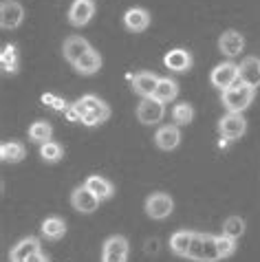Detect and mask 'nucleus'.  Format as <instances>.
<instances>
[{
    "label": "nucleus",
    "mask_w": 260,
    "mask_h": 262,
    "mask_svg": "<svg viewBox=\"0 0 260 262\" xmlns=\"http://www.w3.org/2000/svg\"><path fill=\"white\" fill-rule=\"evenodd\" d=\"M254 97H256V89H251V86H247L245 82L238 79L234 86H229L227 91H223L221 104L227 108V113H243L251 106Z\"/></svg>",
    "instance_id": "obj_1"
},
{
    "label": "nucleus",
    "mask_w": 260,
    "mask_h": 262,
    "mask_svg": "<svg viewBox=\"0 0 260 262\" xmlns=\"http://www.w3.org/2000/svg\"><path fill=\"white\" fill-rule=\"evenodd\" d=\"M187 260H194V262H219L221 253H219V243H216V236L214 234H199V231H194Z\"/></svg>",
    "instance_id": "obj_2"
},
{
    "label": "nucleus",
    "mask_w": 260,
    "mask_h": 262,
    "mask_svg": "<svg viewBox=\"0 0 260 262\" xmlns=\"http://www.w3.org/2000/svg\"><path fill=\"white\" fill-rule=\"evenodd\" d=\"M175 212V201H172L170 194L165 192H155L146 199V214L153 218V221H163Z\"/></svg>",
    "instance_id": "obj_3"
},
{
    "label": "nucleus",
    "mask_w": 260,
    "mask_h": 262,
    "mask_svg": "<svg viewBox=\"0 0 260 262\" xmlns=\"http://www.w3.org/2000/svg\"><path fill=\"white\" fill-rule=\"evenodd\" d=\"M130 245L124 236L115 234L104 240L102 245V262H128Z\"/></svg>",
    "instance_id": "obj_4"
},
{
    "label": "nucleus",
    "mask_w": 260,
    "mask_h": 262,
    "mask_svg": "<svg viewBox=\"0 0 260 262\" xmlns=\"http://www.w3.org/2000/svg\"><path fill=\"white\" fill-rule=\"evenodd\" d=\"M238 79H241V75H238V64H234V62H223L219 67H214L212 73H209V82L219 91H227Z\"/></svg>",
    "instance_id": "obj_5"
},
{
    "label": "nucleus",
    "mask_w": 260,
    "mask_h": 262,
    "mask_svg": "<svg viewBox=\"0 0 260 262\" xmlns=\"http://www.w3.org/2000/svg\"><path fill=\"white\" fill-rule=\"evenodd\" d=\"M219 133L229 141H236L247 133V119L243 117V113H227L225 117L219 121Z\"/></svg>",
    "instance_id": "obj_6"
},
{
    "label": "nucleus",
    "mask_w": 260,
    "mask_h": 262,
    "mask_svg": "<svg viewBox=\"0 0 260 262\" xmlns=\"http://www.w3.org/2000/svg\"><path fill=\"white\" fill-rule=\"evenodd\" d=\"M165 115V106L163 101H159L155 97H146L141 99V104L137 106V119L146 126H153V123H159Z\"/></svg>",
    "instance_id": "obj_7"
},
{
    "label": "nucleus",
    "mask_w": 260,
    "mask_h": 262,
    "mask_svg": "<svg viewBox=\"0 0 260 262\" xmlns=\"http://www.w3.org/2000/svg\"><path fill=\"white\" fill-rule=\"evenodd\" d=\"M23 18L25 9L18 0H3V5H0V25H3V29H7V31L18 29L23 25Z\"/></svg>",
    "instance_id": "obj_8"
},
{
    "label": "nucleus",
    "mask_w": 260,
    "mask_h": 262,
    "mask_svg": "<svg viewBox=\"0 0 260 262\" xmlns=\"http://www.w3.org/2000/svg\"><path fill=\"white\" fill-rule=\"evenodd\" d=\"M99 203L102 201H99L86 185L75 187L73 194H71V205H73L79 214H93L99 207Z\"/></svg>",
    "instance_id": "obj_9"
},
{
    "label": "nucleus",
    "mask_w": 260,
    "mask_h": 262,
    "mask_svg": "<svg viewBox=\"0 0 260 262\" xmlns=\"http://www.w3.org/2000/svg\"><path fill=\"white\" fill-rule=\"evenodd\" d=\"M91 49L93 47L82 38V35H69V38L64 40V45H62V53H64V60L71 62L75 67V64L82 60Z\"/></svg>",
    "instance_id": "obj_10"
},
{
    "label": "nucleus",
    "mask_w": 260,
    "mask_h": 262,
    "mask_svg": "<svg viewBox=\"0 0 260 262\" xmlns=\"http://www.w3.org/2000/svg\"><path fill=\"white\" fill-rule=\"evenodd\" d=\"M95 16V3L93 0H73L69 9V23L73 27H86Z\"/></svg>",
    "instance_id": "obj_11"
},
{
    "label": "nucleus",
    "mask_w": 260,
    "mask_h": 262,
    "mask_svg": "<svg viewBox=\"0 0 260 262\" xmlns=\"http://www.w3.org/2000/svg\"><path fill=\"white\" fill-rule=\"evenodd\" d=\"M155 143H157L159 150H165V152L175 150L177 145L181 143V130H179L177 123L161 126V128L157 130V135H155Z\"/></svg>",
    "instance_id": "obj_12"
},
{
    "label": "nucleus",
    "mask_w": 260,
    "mask_h": 262,
    "mask_svg": "<svg viewBox=\"0 0 260 262\" xmlns=\"http://www.w3.org/2000/svg\"><path fill=\"white\" fill-rule=\"evenodd\" d=\"M124 27L130 33H141L150 27V13L143 7H130L124 13Z\"/></svg>",
    "instance_id": "obj_13"
},
{
    "label": "nucleus",
    "mask_w": 260,
    "mask_h": 262,
    "mask_svg": "<svg viewBox=\"0 0 260 262\" xmlns=\"http://www.w3.org/2000/svg\"><path fill=\"white\" fill-rule=\"evenodd\" d=\"M159 79H161V77L155 75V73L141 71V73H137V75H133V91L137 93V95H141L143 99H146V97H155Z\"/></svg>",
    "instance_id": "obj_14"
},
{
    "label": "nucleus",
    "mask_w": 260,
    "mask_h": 262,
    "mask_svg": "<svg viewBox=\"0 0 260 262\" xmlns=\"http://www.w3.org/2000/svg\"><path fill=\"white\" fill-rule=\"evenodd\" d=\"M38 251H42L40 240H38V238H33V236H29V238L18 240V243L11 247L9 260H11V262H25L27 258H31L33 253H38Z\"/></svg>",
    "instance_id": "obj_15"
},
{
    "label": "nucleus",
    "mask_w": 260,
    "mask_h": 262,
    "mask_svg": "<svg viewBox=\"0 0 260 262\" xmlns=\"http://www.w3.org/2000/svg\"><path fill=\"white\" fill-rule=\"evenodd\" d=\"M219 49H221V53H225L227 57L241 55V51L245 49L243 33H238L236 29H227V31L219 38Z\"/></svg>",
    "instance_id": "obj_16"
},
{
    "label": "nucleus",
    "mask_w": 260,
    "mask_h": 262,
    "mask_svg": "<svg viewBox=\"0 0 260 262\" xmlns=\"http://www.w3.org/2000/svg\"><path fill=\"white\" fill-rule=\"evenodd\" d=\"M163 64H165V69H170L175 73H185L192 69V55L185 49H172L165 53Z\"/></svg>",
    "instance_id": "obj_17"
},
{
    "label": "nucleus",
    "mask_w": 260,
    "mask_h": 262,
    "mask_svg": "<svg viewBox=\"0 0 260 262\" xmlns=\"http://www.w3.org/2000/svg\"><path fill=\"white\" fill-rule=\"evenodd\" d=\"M238 75H241V82H245L251 89H258L260 86V60L258 57H245L238 67Z\"/></svg>",
    "instance_id": "obj_18"
},
{
    "label": "nucleus",
    "mask_w": 260,
    "mask_h": 262,
    "mask_svg": "<svg viewBox=\"0 0 260 262\" xmlns=\"http://www.w3.org/2000/svg\"><path fill=\"white\" fill-rule=\"evenodd\" d=\"M192 238H194V231H187V229H179L170 236V251L175 256H181L187 258L190 253V247H192Z\"/></svg>",
    "instance_id": "obj_19"
},
{
    "label": "nucleus",
    "mask_w": 260,
    "mask_h": 262,
    "mask_svg": "<svg viewBox=\"0 0 260 262\" xmlns=\"http://www.w3.org/2000/svg\"><path fill=\"white\" fill-rule=\"evenodd\" d=\"M89 190L97 196L99 201H108L111 196L115 194V187H113V183L108 179H104V177H99V174H93V177H89L86 179V183H84Z\"/></svg>",
    "instance_id": "obj_20"
},
{
    "label": "nucleus",
    "mask_w": 260,
    "mask_h": 262,
    "mask_svg": "<svg viewBox=\"0 0 260 262\" xmlns=\"http://www.w3.org/2000/svg\"><path fill=\"white\" fill-rule=\"evenodd\" d=\"M42 236L47 240H60L64 234H67V223L62 221L60 216H47L42 221Z\"/></svg>",
    "instance_id": "obj_21"
},
{
    "label": "nucleus",
    "mask_w": 260,
    "mask_h": 262,
    "mask_svg": "<svg viewBox=\"0 0 260 262\" xmlns=\"http://www.w3.org/2000/svg\"><path fill=\"white\" fill-rule=\"evenodd\" d=\"M27 157V150L20 141H5L0 145V159L3 163H20Z\"/></svg>",
    "instance_id": "obj_22"
},
{
    "label": "nucleus",
    "mask_w": 260,
    "mask_h": 262,
    "mask_svg": "<svg viewBox=\"0 0 260 262\" xmlns=\"http://www.w3.org/2000/svg\"><path fill=\"white\" fill-rule=\"evenodd\" d=\"M99 69H102V55H99L95 49H91L89 53L75 64V71L79 75H95Z\"/></svg>",
    "instance_id": "obj_23"
},
{
    "label": "nucleus",
    "mask_w": 260,
    "mask_h": 262,
    "mask_svg": "<svg viewBox=\"0 0 260 262\" xmlns=\"http://www.w3.org/2000/svg\"><path fill=\"white\" fill-rule=\"evenodd\" d=\"M179 95V84L175 82V79L170 77H161L159 79V86L155 91V99L163 101V104H170V101H175Z\"/></svg>",
    "instance_id": "obj_24"
},
{
    "label": "nucleus",
    "mask_w": 260,
    "mask_h": 262,
    "mask_svg": "<svg viewBox=\"0 0 260 262\" xmlns=\"http://www.w3.org/2000/svg\"><path fill=\"white\" fill-rule=\"evenodd\" d=\"M51 135H53V128L49 121H33L31 128H29V139L33 143H47L51 141Z\"/></svg>",
    "instance_id": "obj_25"
},
{
    "label": "nucleus",
    "mask_w": 260,
    "mask_h": 262,
    "mask_svg": "<svg viewBox=\"0 0 260 262\" xmlns=\"http://www.w3.org/2000/svg\"><path fill=\"white\" fill-rule=\"evenodd\" d=\"M0 64H3L5 73H18V49L13 45H5L3 53H0Z\"/></svg>",
    "instance_id": "obj_26"
},
{
    "label": "nucleus",
    "mask_w": 260,
    "mask_h": 262,
    "mask_svg": "<svg viewBox=\"0 0 260 262\" xmlns=\"http://www.w3.org/2000/svg\"><path fill=\"white\" fill-rule=\"evenodd\" d=\"M40 157H42V161H47V163H55L64 157V148L57 141H47L40 145Z\"/></svg>",
    "instance_id": "obj_27"
},
{
    "label": "nucleus",
    "mask_w": 260,
    "mask_h": 262,
    "mask_svg": "<svg viewBox=\"0 0 260 262\" xmlns=\"http://www.w3.org/2000/svg\"><path fill=\"white\" fill-rule=\"evenodd\" d=\"M172 119H175L177 126H187L194 119V108L187 101H181V104H177L172 108Z\"/></svg>",
    "instance_id": "obj_28"
},
{
    "label": "nucleus",
    "mask_w": 260,
    "mask_h": 262,
    "mask_svg": "<svg viewBox=\"0 0 260 262\" xmlns=\"http://www.w3.org/2000/svg\"><path fill=\"white\" fill-rule=\"evenodd\" d=\"M108 117H111V108H108V104L104 101L102 106L93 108V111L82 119V123H84V126H99V123L108 121Z\"/></svg>",
    "instance_id": "obj_29"
},
{
    "label": "nucleus",
    "mask_w": 260,
    "mask_h": 262,
    "mask_svg": "<svg viewBox=\"0 0 260 262\" xmlns=\"http://www.w3.org/2000/svg\"><path fill=\"white\" fill-rule=\"evenodd\" d=\"M223 234L229 236V238H234L238 240L243 234H245V221L241 216H229L225 223H223Z\"/></svg>",
    "instance_id": "obj_30"
},
{
    "label": "nucleus",
    "mask_w": 260,
    "mask_h": 262,
    "mask_svg": "<svg viewBox=\"0 0 260 262\" xmlns=\"http://www.w3.org/2000/svg\"><path fill=\"white\" fill-rule=\"evenodd\" d=\"M216 243H219L221 260H225V258H229V256H234V253H236V240L234 238L221 234V236H216Z\"/></svg>",
    "instance_id": "obj_31"
},
{
    "label": "nucleus",
    "mask_w": 260,
    "mask_h": 262,
    "mask_svg": "<svg viewBox=\"0 0 260 262\" xmlns=\"http://www.w3.org/2000/svg\"><path fill=\"white\" fill-rule=\"evenodd\" d=\"M51 108H53V111H62V113H67L71 106H69V101H67V99H62V97H55V101L51 104Z\"/></svg>",
    "instance_id": "obj_32"
},
{
    "label": "nucleus",
    "mask_w": 260,
    "mask_h": 262,
    "mask_svg": "<svg viewBox=\"0 0 260 262\" xmlns=\"http://www.w3.org/2000/svg\"><path fill=\"white\" fill-rule=\"evenodd\" d=\"M64 115H67V119H69V121H73V123H82V117H79V115H77V111H75L73 106H71V108H69V111L64 113Z\"/></svg>",
    "instance_id": "obj_33"
},
{
    "label": "nucleus",
    "mask_w": 260,
    "mask_h": 262,
    "mask_svg": "<svg viewBox=\"0 0 260 262\" xmlns=\"http://www.w3.org/2000/svg\"><path fill=\"white\" fill-rule=\"evenodd\" d=\"M25 262H49V258H47L45 251H38V253H33L31 258H27Z\"/></svg>",
    "instance_id": "obj_34"
},
{
    "label": "nucleus",
    "mask_w": 260,
    "mask_h": 262,
    "mask_svg": "<svg viewBox=\"0 0 260 262\" xmlns=\"http://www.w3.org/2000/svg\"><path fill=\"white\" fill-rule=\"evenodd\" d=\"M40 99H42V104L51 106V104H53V101H55V95H51V93H45V95H42Z\"/></svg>",
    "instance_id": "obj_35"
},
{
    "label": "nucleus",
    "mask_w": 260,
    "mask_h": 262,
    "mask_svg": "<svg viewBox=\"0 0 260 262\" xmlns=\"http://www.w3.org/2000/svg\"><path fill=\"white\" fill-rule=\"evenodd\" d=\"M227 143H229V139H225V137H221V141H219V148H227Z\"/></svg>",
    "instance_id": "obj_36"
}]
</instances>
